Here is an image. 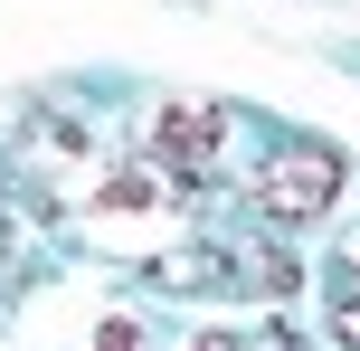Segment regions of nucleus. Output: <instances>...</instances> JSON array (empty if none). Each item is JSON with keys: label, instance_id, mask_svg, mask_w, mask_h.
I'll list each match as a JSON object with an SVG mask.
<instances>
[{"label": "nucleus", "instance_id": "f257e3e1", "mask_svg": "<svg viewBox=\"0 0 360 351\" xmlns=\"http://www.w3.org/2000/svg\"><path fill=\"white\" fill-rule=\"evenodd\" d=\"M342 200V152L332 143H275L266 171H256V219L266 228H304Z\"/></svg>", "mask_w": 360, "mask_h": 351}, {"label": "nucleus", "instance_id": "f03ea898", "mask_svg": "<svg viewBox=\"0 0 360 351\" xmlns=\"http://www.w3.org/2000/svg\"><path fill=\"white\" fill-rule=\"evenodd\" d=\"M218 143H228V114H218V105H162V114H152V133H143V162L171 171L180 200H199L209 171H218Z\"/></svg>", "mask_w": 360, "mask_h": 351}, {"label": "nucleus", "instance_id": "7ed1b4c3", "mask_svg": "<svg viewBox=\"0 0 360 351\" xmlns=\"http://www.w3.org/2000/svg\"><path fill=\"white\" fill-rule=\"evenodd\" d=\"M95 351H143V323H105V333H95Z\"/></svg>", "mask_w": 360, "mask_h": 351}, {"label": "nucleus", "instance_id": "20e7f679", "mask_svg": "<svg viewBox=\"0 0 360 351\" xmlns=\"http://www.w3.org/2000/svg\"><path fill=\"white\" fill-rule=\"evenodd\" d=\"M332 333H342V351H360V295L342 304V314H332Z\"/></svg>", "mask_w": 360, "mask_h": 351}, {"label": "nucleus", "instance_id": "39448f33", "mask_svg": "<svg viewBox=\"0 0 360 351\" xmlns=\"http://www.w3.org/2000/svg\"><path fill=\"white\" fill-rule=\"evenodd\" d=\"M190 351H237V342H228V333H199V342H190Z\"/></svg>", "mask_w": 360, "mask_h": 351}]
</instances>
